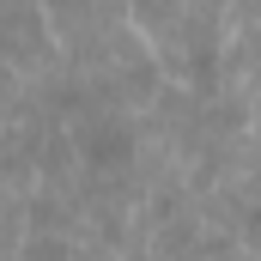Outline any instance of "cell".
Instances as JSON below:
<instances>
[{
	"mask_svg": "<svg viewBox=\"0 0 261 261\" xmlns=\"http://www.w3.org/2000/svg\"><path fill=\"white\" fill-rule=\"evenodd\" d=\"M79 158L91 164V170H128L134 164V128L128 122H116V116H85L79 122Z\"/></svg>",
	"mask_w": 261,
	"mask_h": 261,
	"instance_id": "cell-1",
	"label": "cell"
},
{
	"mask_svg": "<svg viewBox=\"0 0 261 261\" xmlns=\"http://www.w3.org/2000/svg\"><path fill=\"white\" fill-rule=\"evenodd\" d=\"M134 18L146 24V31H170L176 18H182V0H128Z\"/></svg>",
	"mask_w": 261,
	"mask_h": 261,
	"instance_id": "cell-2",
	"label": "cell"
},
{
	"mask_svg": "<svg viewBox=\"0 0 261 261\" xmlns=\"http://www.w3.org/2000/svg\"><path fill=\"white\" fill-rule=\"evenodd\" d=\"M49 6H55V12H67V6H79V0H49Z\"/></svg>",
	"mask_w": 261,
	"mask_h": 261,
	"instance_id": "cell-3",
	"label": "cell"
}]
</instances>
